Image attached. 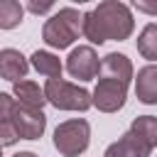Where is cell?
<instances>
[{"label": "cell", "mask_w": 157, "mask_h": 157, "mask_svg": "<svg viewBox=\"0 0 157 157\" xmlns=\"http://www.w3.org/2000/svg\"><path fill=\"white\" fill-rule=\"evenodd\" d=\"M12 125L20 135V140H39L47 128V115L37 108H27V105L17 103V108L12 113Z\"/></svg>", "instance_id": "obj_7"}, {"label": "cell", "mask_w": 157, "mask_h": 157, "mask_svg": "<svg viewBox=\"0 0 157 157\" xmlns=\"http://www.w3.org/2000/svg\"><path fill=\"white\" fill-rule=\"evenodd\" d=\"M52 7H54L52 2H27V10L34 12V15H44V12H49Z\"/></svg>", "instance_id": "obj_20"}, {"label": "cell", "mask_w": 157, "mask_h": 157, "mask_svg": "<svg viewBox=\"0 0 157 157\" xmlns=\"http://www.w3.org/2000/svg\"><path fill=\"white\" fill-rule=\"evenodd\" d=\"M15 108H17V101L10 93H0V123H12Z\"/></svg>", "instance_id": "obj_17"}, {"label": "cell", "mask_w": 157, "mask_h": 157, "mask_svg": "<svg viewBox=\"0 0 157 157\" xmlns=\"http://www.w3.org/2000/svg\"><path fill=\"white\" fill-rule=\"evenodd\" d=\"M0 157H2V147H0Z\"/></svg>", "instance_id": "obj_22"}, {"label": "cell", "mask_w": 157, "mask_h": 157, "mask_svg": "<svg viewBox=\"0 0 157 157\" xmlns=\"http://www.w3.org/2000/svg\"><path fill=\"white\" fill-rule=\"evenodd\" d=\"M147 155H152V150L157 147V118L155 115H137L128 130Z\"/></svg>", "instance_id": "obj_9"}, {"label": "cell", "mask_w": 157, "mask_h": 157, "mask_svg": "<svg viewBox=\"0 0 157 157\" xmlns=\"http://www.w3.org/2000/svg\"><path fill=\"white\" fill-rule=\"evenodd\" d=\"M103 157H150V155L142 150V145L130 132H125L123 137H118V142H113L103 152Z\"/></svg>", "instance_id": "obj_13"}, {"label": "cell", "mask_w": 157, "mask_h": 157, "mask_svg": "<svg viewBox=\"0 0 157 157\" xmlns=\"http://www.w3.org/2000/svg\"><path fill=\"white\" fill-rule=\"evenodd\" d=\"M66 71L78 81H91L101 71V59L93 52V47H76L66 56Z\"/></svg>", "instance_id": "obj_6"}, {"label": "cell", "mask_w": 157, "mask_h": 157, "mask_svg": "<svg viewBox=\"0 0 157 157\" xmlns=\"http://www.w3.org/2000/svg\"><path fill=\"white\" fill-rule=\"evenodd\" d=\"M132 7L137 12H147V15H157V2H145V0H135Z\"/></svg>", "instance_id": "obj_19"}, {"label": "cell", "mask_w": 157, "mask_h": 157, "mask_svg": "<svg viewBox=\"0 0 157 157\" xmlns=\"http://www.w3.org/2000/svg\"><path fill=\"white\" fill-rule=\"evenodd\" d=\"M12 96H15L17 103H22V105H27V108H37V110H42V105L47 103L44 88H39V83L27 81V78L12 83Z\"/></svg>", "instance_id": "obj_12"}, {"label": "cell", "mask_w": 157, "mask_h": 157, "mask_svg": "<svg viewBox=\"0 0 157 157\" xmlns=\"http://www.w3.org/2000/svg\"><path fill=\"white\" fill-rule=\"evenodd\" d=\"M88 142H91V125L83 118L64 120L54 130V147L64 157H78V155H83L86 147H88Z\"/></svg>", "instance_id": "obj_4"}, {"label": "cell", "mask_w": 157, "mask_h": 157, "mask_svg": "<svg viewBox=\"0 0 157 157\" xmlns=\"http://www.w3.org/2000/svg\"><path fill=\"white\" fill-rule=\"evenodd\" d=\"M25 17V5L17 0H0V29H15L20 27Z\"/></svg>", "instance_id": "obj_15"}, {"label": "cell", "mask_w": 157, "mask_h": 157, "mask_svg": "<svg viewBox=\"0 0 157 157\" xmlns=\"http://www.w3.org/2000/svg\"><path fill=\"white\" fill-rule=\"evenodd\" d=\"M135 93H137V101L145 103V105H155L157 103V66L155 64H147V66H142L137 71Z\"/></svg>", "instance_id": "obj_10"}, {"label": "cell", "mask_w": 157, "mask_h": 157, "mask_svg": "<svg viewBox=\"0 0 157 157\" xmlns=\"http://www.w3.org/2000/svg\"><path fill=\"white\" fill-rule=\"evenodd\" d=\"M20 140L17 130L12 123H0V147H7V145H15Z\"/></svg>", "instance_id": "obj_18"}, {"label": "cell", "mask_w": 157, "mask_h": 157, "mask_svg": "<svg viewBox=\"0 0 157 157\" xmlns=\"http://www.w3.org/2000/svg\"><path fill=\"white\" fill-rule=\"evenodd\" d=\"M83 32V15L76 7H59L42 27V39L54 49H66Z\"/></svg>", "instance_id": "obj_2"}, {"label": "cell", "mask_w": 157, "mask_h": 157, "mask_svg": "<svg viewBox=\"0 0 157 157\" xmlns=\"http://www.w3.org/2000/svg\"><path fill=\"white\" fill-rule=\"evenodd\" d=\"M101 76H110V78H120L125 83L132 81V61L125 56V54H118V52H110L101 59Z\"/></svg>", "instance_id": "obj_11"}, {"label": "cell", "mask_w": 157, "mask_h": 157, "mask_svg": "<svg viewBox=\"0 0 157 157\" xmlns=\"http://www.w3.org/2000/svg\"><path fill=\"white\" fill-rule=\"evenodd\" d=\"M27 69H29V64L22 56V52H17V49H0V78L17 83V81H22L27 76Z\"/></svg>", "instance_id": "obj_8"}, {"label": "cell", "mask_w": 157, "mask_h": 157, "mask_svg": "<svg viewBox=\"0 0 157 157\" xmlns=\"http://www.w3.org/2000/svg\"><path fill=\"white\" fill-rule=\"evenodd\" d=\"M32 66H34L39 74H44L47 78H61V69H64L56 54H52V52H39V49L32 54Z\"/></svg>", "instance_id": "obj_14"}, {"label": "cell", "mask_w": 157, "mask_h": 157, "mask_svg": "<svg viewBox=\"0 0 157 157\" xmlns=\"http://www.w3.org/2000/svg\"><path fill=\"white\" fill-rule=\"evenodd\" d=\"M128 86L120 78H110V76H101L98 86L91 93V105H96L103 113H115L125 105V96H128Z\"/></svg>", "instance_id": "obj_5"}, {"label": "cell", "mask_w": 157, "mask_h": 157, "mask_svg": "<svg viewBox=\"0 0 157 157\" xmlns=\"http://www.w3.org/2000/svg\"><path fill=\"white\" fill-rule=\"evenodd\" d=\"M132 29H135V22H132L130 7L118 0H103L83 15L81 34L93 44H103L108 39L123 42L132 34Z\"/></svg>", "instance_id": "obj_1"}, {"label": "cell", "mask_w": 157, "mask_h": 157, "mask_svg": "<svg viewBox=\"0 0 157 157\" xmlns=\"http://www.w3.org/2000/svg\"><path fill=\"white\" fill-rule=\"evenodd\" d=\"M137 52L145 59L157 61V22H150L142 27V32L137 37Z\"/></svg>", "instance_id": "obj_16"}, {"label": "cell", "mask_w": 157, "mask_h": 157, "mask_svg": "<svg viewBox=\"0 0 157 157\" xmlns=\"http://www.w3.org/2000/svg\"><path fill=\"white\" fill-rule=\"evenodd\" d=\"M44 98L59 110H88L91 108V93L83 86L69 83L64 78H47Z\"/></svg>", "instance_id": "obj_3"}, {"label": "cell", "mask_w": 157, "mask_h": 157, "mask_svg": "<svg viewBox=\"0 0 157 157\" xmlns=\"http://www.w3.org/2000/svg\"><path fill=\"white\" fill-rule=\"evenodd\" d=\"M12 157H39V155H34V152H17V155H12Z\"/></svg>", "instance_id": "obj_21"}]
</instances>
